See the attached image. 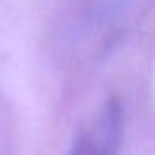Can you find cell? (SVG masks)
Segmentation results:
<instances>
[{"mask_svg": "<svg viewBox=\"0 0 155 155\" xmlns=\"http://www.w3.org/2000/svg\"><path fill=\"white\" fill-rule=\"evenodd\" d=\"M122 108L106 102L71 145L67 155H116L122 140Z\"/></svg>", "mask_w": 155, "mask_h": 155, "instance_id": "6da1fadb", "label": "cell"}]
</instances>
